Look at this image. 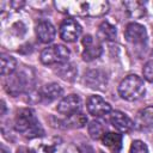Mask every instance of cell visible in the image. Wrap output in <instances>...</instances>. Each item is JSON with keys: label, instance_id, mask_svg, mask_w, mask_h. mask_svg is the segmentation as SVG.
<instances>
[{"label": "cell", "instance_id": "5", "mask_svg": "<svg viewBox=\"0 0 153 153\" xmlns=\"http://www.w3.org/2000/svg\"><path fill=\"white\" fill-rule=\"evenodd\" d=\"M71 56V51L62 44L47 47L41 53V62L44 65H61L66 63Z\"/></svg>", "mask_w": 153, "mask_h": 153}, {"label": "cell", "instance_id": "25", "mask_svg": "<svg viewBox=\"0 0 153 153\" xmlns=\"http://www.w3.org/2000/svg\"><path fill=\"white\" fill-rule=\"evenodd\" d=\"M142 72H143V76L146 78V80H148L149 82H153V61L147 62Z\"/></svg>", "mask_w": 153, "mask_h": 153}, {"label": "cell", "instance_id": "28", "mask_svg": "<svg viewBox=\"0 0 153 153\" xmlns=\"http://www.w3.org/2000/svg\"><path fill=\"white\" fill-rule=\"evenodd\" d=\"M1 153H7V149L5 148V146H4V145H1Z\"/></svg>", "mask_w": 153, "mask_h": 153}, {"label": "cell", "instance_id": "7", "mask_svg": "<svg viewBox=\"0 0 153 153\" xmlns=\"http://www.w3.org/2000/svg\"><path fill=\"white\" fill-rule=\"evenodd\" d=\"M84 82L87 87L92 90L103 91L106 88L108 85V75L102 69H90L85 73Z\"/></svg>", "mask_w": 153, "mask_h": 153}, {"label": "cell", "instance_id": "11", "mask_svg": "<svg viewBox=\"0 0 153 153\" xmlns=\"http://www.w3.org/2000/svg\"><path fill=\"white\" fill-rule=\"evenodd\" d=\"M88 112L94 117H102L111 112V105L100 96H91L86 103Z\"/></svg>", "mask_w": 153, "mask_h": 153}, {"label": "cell", "instance_id": "17", "mask_svg": "<svg viewBox=\"0 0 153 153\" xmlns=\"http://www.w3.org/2000/svg\"><path fill=\"white\" fill-rule=\"evenodd\" d=\"M102 142L104 146H106L112 153H120L122 148V135L117 133H105L102 137Z\"/></svg>", "mask_w": 153, "mask_h": 153}, {"label": "cell", "instance_id": "13", "mask_svg": "<svg viewBox=\"0 0 153 153\" xmlns=\"http://www.w3.org/2000/svg\"><path fill=\"white\" fill-rule=\"evenodd\" d=\"M56 35L54 25L48 20H42L36 25V36L42 43H50Z\"/></svg>", "mask_w": 153, "mask_h": 153}, {"label": "cell", "instance_id": "3", "mask_svg": "<svg viewBox=\"0 0 153 153\" xmlns=\"http://www.w3.org/2000/svg\"><path fill=\"white\" fill-rule=\"evenodd\" d=\"M146 88L143 80L137 76L136 74H130L126 76L118 85V93L120 96L129 102L137 100L145 96Z\"/></svg>", "mask_w": 153, "mask_h": 153}, {"label": "cell", "instance_id": "18", "mask_svg": "<svg viewBox=\"0 0 153 153\" xmlns=\"http://www.w3.org/2000/svg\"><path fill=\"white\" fill-rule=\"evenodd\" d=\"M61 124H63V128H82L86 122L87 117L81 112H75L69 116H67L63 121H59Z\"/></svg>", "mask_w": 153, "mask_h": 153}, {"label": "cell", "instance_id": "19", "mask_svg": "<svg viewBox=\"0 0 153 153\" xmlns=\"http://www.w3.org/2000/svg\"><path fill=\"white\" fill-rule=\"evenodd\" d=\"M55 73L63 80L66 81H73L78 74L76 67L73 63L66 62V63H61L57 66V68L55 69Z\"/></svg>", "mask_w": 153, "mask_h": 153}, {"label": "cell", "instance_id": "15", "mask_svg": "<svg viewBox=\"0 0 153 153\" xmlns=\"http://www.w3.org/2000/svg\"><path fill=\"white\" fill-rule=\"evenodd\" d=\"M110 122L118 131H122V133H128L134 127V123L131 122V120L121 111H112Z\"/></svg>", "mask_w": 153, "mask_h": 153}, {"label": "cell", "instance_id": "22", "mask_svg": "<svg viewBox=\"0 0 153 153\" xmlns=\"http://www.w3.org/2000/svg\"><path fill=\"white\" fill-rule=\"evenodd\" d=\"M1 74L2 75H11L17 67V61L13 56L8 54H1Z\"/></svg>", "mask_w": 153, "mask_h": 153}, {"label": "cell", "instance_id": "14", "mask_svg": "<svg viewBox=\"0 0 153 153\" xmlns=\"http://www.w3.org/2000/svg\"><path fill=\"white\" fill-rule=\"evenodd\" d=\"M134 126L139 130H153V106H148L137 112Z\"/></svg>", "mask_w": 153, "mask_h": 153}, {"label": "cell", "instance_id": "12", "mask_svg": "<svg viewBox=\"0 0 153 153\" xmlns=\"http://www.w3.org/2000/svg\"><path fill=\"white\" fill-rule=\"evenodd\" d=\"M81 106V99L78 94H68L61 99L57 104V111L65 116H69L72 114L79 112Z\"/></svg>", "mask_w": 153, "mask_h": 153}, {"label": "cell", "instance_id": "10", "mask_svg": "<svg viewBox=\"0 0 153 153\" xmlns=\"http://www.w3.org/2000/svg\"><path fill=\"white\" fill-rule=\"evenodd\" d=\"M126 39L131 44H145L147 41V31L143 25L139 23H129L124 30Z\"/></svg>", "mask_w": 153, "mask_h": 153}, {"label": "cell", "instance_id": "27", "mask_svg": "<svg viewBox=\"0 0 153 153\" xmlns=\"http://www.w3.org/2000/svg\"><path fill=\"white\" fill-rule=\"evenodd\" d=\"M17 153H36V152L30 149V148H27V147H19Z\"/></svg>", "mask_w": 153, "mask_h": 153}, {"label": "cell", "instance_id": "20", "mask_svg": "<svg viewBox=\"0 0 153 153\" xmlns=\"http://www.w3.org/2000/svg\"><path fill=\"white\" fill-rule=\"evenodd\" d=\"M123 5L131 18H141L146 14L145 4L142 1H124Z\"/></svg>", "mask_w": 153, "mask_h": 153}, {"label": "cell", "instance_id": "2", "mask_svg": "<svg viewBox=\"0 0 153 153\" xmlns=\"http://www.w3.org/2000/svg\"><path fill=\"white\" fill-rule=\"evenodd\" d=\"M14 128L29 139L38 137L43 134V129L36 118L35 111L31 109H20L14 118Z\"/></svg>", "mask_w": 153, "mask_h": 153}, {"label": "cell", "instance_id": "24", "mask_svg": "<svg viewBox=\"0 0 153 153\" xmlns=\"http://www.w3.org/2000/svg\"><path fill=\"white\" fill-rule=\"evenodd\" d=\"M129 153H148V148L146 143L141 140H134L130 145Z\"/></svg>", "mask_w": 153, "mask_h": 153}, {"label": "cell", "instance_id": "26", "mask_svg": "<svg viewBox=\"0 0 153 153\" xmlns=\"http://www.w3.org/2000/svg\"><path fill=\"white\" fill-rule=\"evenodd\" d=\"M79 152L80 153H94V151L92 149V147L88 146V145H81L79 147Z\"/></svg>", "mask_w": 153, "mask_h": 153}, {"label": "cell", "instance_id": "1", "mask_svg": "<svg viewBox=\"0 0 153 153\" xmlns=\"http://www.w3.org/2000/svg\"><path fill=\"white\" fill-rule=\"evenodd\" d=\"M55 7L66 14L78 17H100L104 16L109 10L108 1L94 0V1H55Z\"/></svg>", "mask_w": 153, "mask_h": 153}, {"label": "cell", "instance_id": "4", "mask_svg": "<svg viewBox=\"0 0 153 153\" xmlns=\"http://www.w3.org/2000/svg\"><path fill=\"white\" fill-rule=\"evenodd\" d=\"M36 153H80L72 143H66L60 137L42 139L35 146Z\"/></svg>", "mask_w": 153, "mask_h": 153}, {"label": "cell", "instance_id": "6", "mask_svg": "<svg viewBox=\"0 0 153 153\" xmlns=\"http://www.w3.org/2000/svg\"><path fill=\"white\" fill-rule=\"evenodd\" d=\"M29 86H30V78L23 71L12 73L6 80V91L13 97L26 92L29 90Z\"/></svg>", "mask_w": 153, "mask_h": 153}, {"label": "cell", "instance_id": "9", "mask_svg": "<svg viewBox=\"0 0 153 153\" xmlns=\"http://www.w3.org/2000/svg\"><path fill=\"white\" fill-rule=\"evenodd\" d=\"M80 35H81V26L76 20H74L72 18H67L61 23L60 36L63 41L75 42Z\"/></svg>", "mask_w": 153, "mask_h": 153}, {"label": "cell", "instance_id": "16", "mask_svg": "<svg viewBox=\"0 0 153 153\" xmlns=\"http://www.w3.org/2000/svg\"><path fill=\"white\" fill-rule=\"evenodd\" d=\"M63 93L62 87L56 84V82H51L48 85H44L41 91H39V99L43 102H53L55 99H57L59 97H61Z\"/></svg>", "mask_w": 153, "mask_h": 153}, {"label": "cell", "instance_id": "21", "mask_svg": "<svg viewBox=\"0 0 153 153\" xmlns=\"http://www.w3.org/2000/svg\"><path fill=\"white\" fill-rule=\"evenodd\" d=\"M97 36L100 41H114L116 38V27L109 22H103L98 27Z\"/></svg>", "mask_w": 153, "mask_h": 153}, {"label": "cell", "instance_id": "8", "mask_svg": "<svg viewBox=\"0 0 153 153\" xmlns=\"http://www.w3.org/2000/svg\"><path fill=\"white\" fill-rule=\"evenodd\" d=\"M82 45H84V51H82L81 56H82V60L86 62H90V61L98 59L103 53L102 44L98 41H94V38L91 35L84 36Z\"/></svg>", "mask_w": 153, "mask_h": 153}, {"label": "cell", "instance_id": "23", "mask_svg": "<svg viewBox=\"0 0 153 153\" xmlns=\"http://www.w3.org/2000/svg\"><path fill=\"white\" fill-rule=\"evenodd\" d=\"M88 134L93 140L102 139L105 134V128L99 121H92L88 124Z\"/></svg>", "mask_w": 153, "mask_h": 153}]
</instances>
